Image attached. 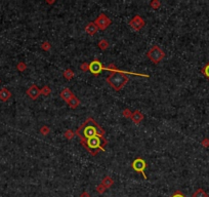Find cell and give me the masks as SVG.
I'll use <instances>...</instances> for the list:
<instances>
[{"label": "cell", "instance_id": "cell-26", "mask_svg": "<svg viewBox=\"0 0 209 197\" xmlns=\"http://www.w3.org/2000/svg\"><path fill=\"white\" fill-rule=\"evenodd\" d=\"M122 115H123V116L125 117V118H128V119H129V118H131L132 112H131L130 110H129L128 108H125V109H124V110L122 111Z\"/></svg>", "mask_w": 209, "mask_h": 197}, {"label": "cell", "instance_id": "cell-2", "mask_svg": "<svg viewBox=\"0 0 209 197\" xmlns=\"http://www.w3.org/2000/svg\"><path fill=\"white\" fill-rule=\"evenodd\" d=\"M86 151H88L92 156H95L98 152L104 151V147L108 144V140L104 138V136H97L91 139L81 143Z\"/></svg>", "mask_w": 209, "mask_h": 197}, {"label": "cell", "instance_id": "cell-12", "mask_svg": "<svg viewBox=\"0 0 209 197\" xmlns=\"http://www.w3.org/2000/svg\"><path fill=\"white\" fill-rule=\"evenodd\" d=\"M130 119L133 121V123H135V124H138V123H140L143 121V114L140 110H135L134 112H132V115H131Z\"/></svg>", "mask_w": 209, "mask_h": 197}, {"label": "cell", "instance_id": "cell-1", "mask_svg": "<svg viewBox=\"0 0 209 197\" xmlns=\"http://www.w3.org/2000/svg\"><path fill=\"white\" fill-rule=\"evenodd\" d=\"M75 134L76 136L79 137L80 142L82 143L97 136H106V131L95 121L94 118L89 117L79 126Z\"/></svg>", "mask_w": 209, "mask_h": 197}, {"label": "cell", "instance_id": "cell-25", "mask_svg": "<svg viewBox=\"0 0 209 197\" xmlns=\"http://www.w3.org/2000/svg\"><path fill=\"white\" fill-rule=\"evenodd\" d=\"M161 5V2L159 0H153V1H151V3H150V6H151L153 9H158V8L160 7Z\"/></svg>", "mask_w": 209, "mask_h": 197}, {"label": "cell", "instance_id": "cell-3", "mask_svg": "<svg viewBox=\"0 0 209 197\" xmlns=\"http://www.w3.org/2000/svg\"><path fill=\"white\" fill-rule=\"evenodd\" d=\"M107 82L114 91H120L126 83L128 82V76L124 74L123 72H120L119 70L116 72H112L108 77H107Z\"/></svg>", "mask_w": 209, "mask_h": 197}, {"label": "cell", "instance_id": "cell-10", "mask_svg": "<svg viewBox=\"0 0 209 197\" xmlns=\"http://www.w3.org/2000/svg\"><path fill=\"white\" fill-rule=\"evenodd\" d=\"M74 95H75L74 92H73L71 89L69 88V87H65V88L61 91V94H60L61 99L63 101H65L66 103L69 102V101L71 100V99L74 97Z\"/></svg>", "mask_w": 209, "mask_h": 197}, {"label": "cell", "instance_id": "cell-6", "mask_svg": "<svg viewBox=\"0 0 209 197\" xmlns=\"http://www.w3.org/2000/svg\"><path fill=\"white\" fill-rule=\"evenodd\" d=\"M94 24L97 25L98 30L104 31L112 24V20L110 19L107 15H104V13H101V15L97 18V20L94 21Z\"/></svg>", "mask_w": 209, "mask_h": 197}, {"label": "cell", "instance_id": "cell-34", "mask_svg": "<svg viewBox=\"0 0 209 197\" xmlns=\"http://www.w3.org/2000/svg\"><path fill=\"white\" fill-rule=\"evenodd\" d=\"M0 82H1V80H0Z\"/></svg>", "mask_w": 209, "mask_h": 197}, {"label": "cell", "instance_id": "cell-18", "mask_svg": "<svg viewBox=\"0 0 209 197\" xmlns=\"http://www.w3.org/2000/svg\"><path fill=\"white\" fill-rule=\"evenodd\" d=\"M192 197H208V194L205 192L203 189H197L195 192L193 193V195H192Z\"/></svg>", "mask_w": 209, "mask_h": 197}, {"label": "cell", "instance_id": "cell-8", "mask_svg": "<svg viewBox=\"0 0 209 197\" xmlns=\"http://www.w3.org/2000/svg\"><path fill=\"white\" fill-rule=\"evenodd\" d=\"M104 70V67L103 66V64L101 63L100 60L97 59H94L91 63H89V71L94 76H97L100 75V73Z\"/></svg>", "mask_w": 209, "mask_h": 197}, {"label": "cell", "instance_id": "cell-4", "mask_svg": "<svg viewBox=\"0 0 209 197\" xmlns=\"http://www.w3.org/2000/svg\"><path fill=\"white\" fill-rule=\"evenodd\" d=\"M147 57L149 58V60L151 61L152 63L157 65L165 58V52L160 46L154 45L151 49L148 50V52H147Z\"/></svg>", "mask_w": 209, "mask_h": 197}, {"label": "cell", "instance_id": "cell-9", "mask_svg": "<svg viewBox=\"0 0 209 197\" xmlns=\"http://www.w3.org/2000/svg\"><path fill=\"white\" fill-rule=\"evenodd\" d=\"M27 95L28 97L31 98L32 100H37L39 98V95H40V89H39V87L36 85V84H33V85H31L29 88H28L27 91Z\"/></svg>", "mask_w": 209, "mask_h": 197}, {"label": "cell", "instance_id": "cell-11", "mask_svg": "<svg viewBox=\"0 0 209 197\" xmlns=\"http://www.w3.org/2000/svg\"><path fill=\"white\" fill-rule=\"evenodd\" d=\"M84 30H85V33H87L89 36H94L98 31V28L97 27V25L94 24V22H90V23L86 25Z\"/></svg>", "mask_w": 209, "mask_h": 197}, {"label": "cell", "instance_id": "cell-5", "mask_svg": "<svg viewBox=\"0 0 209 197\" xmlns=\"http://www.w3.org/2000/svg\"><path fill=\"white\" fill-rule=\"evenodd\" d=\"M131 167H132V170H133L134 171L142 174L145 180L148 179V177H147V174L145 173V170L147 168V162L142 158V157H138V158L134 159L133 161H132V163H131Z\"/></svg>", "mask_w": 209, "mask_h": 197}, {"label": "cell", "instance_id": "cell-32", "mask_svg": "<svg viewBox=\"0 0 209 197\" xmlns=\"http://www.w3.org/2000/svg\"><path fill=\"white\" fill-rule=\"evenodd\" d=\"M80 197H90V194L87 191H84V192L80 194Z\"/></svg>", "mask_w": 209, "mask_h": 197}, {"label": "cell", "instance_id": "cell-13", "mask_svg": "<svg viewBox=\"0 0 209 197\" xmlns=\"http://www.w3.org/2000/svg\"><path fill=\"white\" fill-rule=\"evenodd\" d=\"M11 98V92L8 91L6 87H2L0 88V101L1 102H6Z\"/></svg>", "mask_w": 209, "mask_h": 197}, {"label": "cell", "instance_id": "cell-17", "mask_svg": "<svg viewBox=\"0 0 209 197\" xmlns=\"http://www.w3.org/2000/svg\"><path fill=\"white\" fill-rule=\"evenodd\" d=\"M63 76L67 80H71L72 78L74 77V71H73L72 69H66L63 72Z\"/></svg>", "mask_w": 209, "mask_h": 197}, {"label": "cell", "instance_id": "cell-23", "mask_svg": "<svg viewBox=\"0 0 209 197\" xmlns=\"http://www.w3.org/2000/svg\"><path fill=\"white\" fill-rule=\"evenodd\" d=\"M16 69H18L19 72H24L25 70L27 69L26 63H24V62H19L18 65H16Z\"/></svg>", "mask_w": 209, "mask_h": 197}, {"label": "cell", "instance_id": "cell-29", "mask_svg": "<svg viewBox=\"0 0 209 197\" xmlns=\"http://www.w3.org/2000/svg\"><path fill=\"white\" fill-rule=\"evenodd\" d=\"M170 197H187L185 195V194H183L182 191H179V190H176L175 192H174L173 194H172V195L170 196Z\"/></svg>", "mask_w": 209, "mask_h": 197}, {"label": "cell", "instance_id": "cell-15", "mask_svg": "<svg viewBox=\"0 0 209 197\" xmlns=\"http://www.w3.org/2000/svg\"><path fill=\"white\" fill-rule=\"evenodd\" d=\"M67 104H68V106H69L71 109H76L79 105H80V100H79V99L76 97V95H74V97H73Z\"/></svg>", "mask_w": 209, "mask_h": 197}, {"label": "cell", "instance_id": "cell-7", "mask_svg": "<svg viewBox=\"0 0 209 197\" xmlns=\"http://www.w3.org/2000/svg\"><path fill=\"white\" fill-rule=\"evenodd\" d=\"M146 22L140 15H136L129 21V26H130L134 31H140L145 27Z\"/></svg>", "mask_w": 209, "mask_h": 197}, {"label": "cell", "instance_id": "cell-27", "mask_svg": "<svg viewBox=\"0 0 209 197\" xmlns=\"http://www.w3.org/2000/svg\"><path fill=\"white\" fill-rule=\"evenodd\" d=\"M104 70H108V71H112V72L118 71V69L116 68V65L115 64H110L108 67H104Z\"/></svg>", "mask_w": 209, "mask_h": 197}, {"label": "cell", "instance_id": "cell-33", "mask_svg": "<svg viewBox=\"0 0 209 197\" xmlns=\"http://www.w3.org/2000/svg\"><path fill=\"white\" fill-rule=\"evenodd\" d=\"M45 2H46L47 4H52V3H55V0H52V1H48V0H46Z\"/></svg>", "mask_w": 209, "mask_h": 197}, {"label": "cell", "instance_id": "cell-22", "mask_svg": "<svg viewBox=\"0 0 209 197\" xmlns=\"http://www.w3.org/2000/svg\"><path fill=\"white\" fill-rule=\"evenodd\" d=\"M40 47H41V49L44 50V52H47V50H49L50 48H51V44H50L48 41H43L41 43Z\"/></svg>", "mask_w": 209, "mask_h": 197}, {"label": "cell", "instance_id": "cell-21", "mask_svg": "<svg viewBox=\"0 0 209 197\" xmlns=\"http://www.w3.org/2000/svg\"><path fill=\"white\" fill-rule=\"evenodd\" d=\"M201 72H202V74L207 78V79H209V62L201 69Z\"/></svg>", "mask_w": 209, "mask_h": 197}, {"label": "cell", "instance_id": "cell-28", "mask_svg": "<svg viewBox=\"0 0 209 197\" xmlns=\"http://www.w3.org/2000/svg\"><path fill=\"white\" fill-rule=\"evenodd\" d=\"M80 70L81 71H83V72H87L89 70V64L88 63H83L82 65L80 66Z\"/></svg>", "mask_w": 209, "mask_h": 197}, {"label": "cell", "instance_id": "cell-20", "mask_svg": "<svg viewBox=\"0 0 209 197\" xmlns=\"http://www.w3.org/2000/svg\"><path fill=\"white\" fill-rule=\"evenodd\" d=\"M75 133L73 131H71V129H67L66 131H65V134H64V136H65V138H66V139H68V140H72L73 138L75 137Z\"/></svg>", "mask_w": 209, "mask_h": 197}, {"label": "cell", "instance_id": "cell-14", "mask_svg": "<svg viewBox=\"0 0 209 197\" xmlns=\"http://www.w3.org/2000/svg\"><path fill=\"white\" fill-rule=\"evenodd\" d=\"M101 184L103 185L106 189H109V188H111L112 186L114 185V180H113V178H111L110 176H106L103 179V181H101Z\"/></svg>", "mask_w": 209, "mask_h": 197}, {"label": "cell", "instance_id": "cell-24", "mask_svg": "<svg viewBox=\"0 0 209 197\" xmlns=\"http://www.w3.org/2000/svg\"><path fill=\"white\" fill-rule=\"evenodd\" d=\"M40 134H43V136H47V134H49V131H50V128L48 127L47 125H43V126H41L40 127Z\"/></svg>", "mask_w": 209, "mask_h": 197}, {"label": "cell", "instance_id": "cell-19", "mask_svg": "<svg viewBox=\"0 0 209 197\" xmlns=\"http://www.w3.org/2000/svg\"><path fill=\"white\" fill-rule=\"evenodd\" d=\"M40 94L45 95V97H47V95H49L50 94H51V89H50V87L48 85H44L40 89Z\"/></svg>", "mask_w": 209, "mask_h": 197}, {"label": "cell", "instance_id": "cell-30", "mask_svg": "<svg viewBox=\"0 0 209 197\" xmlns=\"http://www.w3.org/2000/svg\"><path fill=\"white\" fill-rule=\"evenodd\" d=\"M106 190H107V189H106V188H104L101 184H100L98 186H97V193L103 194V193H104V191H106Z\"/></svg>", "mask_w": 209, "mask_h": 197}, {"label": "cell", "instance_id": "cell-16", "mask_svg": "<svg viewBox=\"0 0 209 197\" xmlns=\"http://www.w3.org/2000/svg\"><path fill=\"white\" fill-rule=\"evenodd\" d=\"M97 46L100 47L101 50H107L109 48V46H110L109 41L106 40V39H101V40L98 41V43H97Z\"/></svg>", "mask_w": 209, "mask_h": 197}, {"label": "cell", "instance_id": "cell-31", "mask_svg": "<svg viewBox=\"0 0 209 197\" xmlns=\"http://www.w3.org/2000/svg\"><path fill=\"white\" fill-rule=\"evenodd\" d=\"M201 145L204 148H208L209 147V139H208V138H205V139H203V141L201 142Z\"/></svg>", "mask_w": 209, "mask_h": 197}]
</instances>
